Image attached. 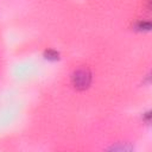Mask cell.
<instances>
[{
	"mask_svg": "<svg viewBox=\"0 0 152 152\" xmlns=\"http://www.w3.org/2000/svg\"><path fill=\"white\" fill-rule=\"evenodd\" d=\"M71 82L76 89L83 90V89L88 88L91 82V72L87 68L77 69L71 76Z\"/></svg>",
	"mask_w": 152,
	"mask_h": 152,
	"instance_id": "cell-1",
	"label": "cell"
},
{
	"mask_svg": "<svg viewBox=\"0 0 152 152\" xmlns=\"http://www.w3.org/2000/svg\"><path fill=\"white\" fill-rule=\"evenodd\" d=\"M58 52L57 51H55V50H48V51H45V58H48V59H52V61H56V59H58Z\"/></svg>",
	"mask_w": 152,
	"mask_h": 152,
	"instance_id": "cell-2",
	"label": "cell"
},
{
	"mask_svg": "<svg viewBox=\"0 0 152 152\" xmlns=\"http://www.w3.org/2000/svg\"><path fill=\"white\" fill-rule=\"evenodd\" d=\"M137 28L138 30H146V31H148L150 28H151V24H150V21H140V23H138V25H137Z\"/></svg>",
	"mask_w": 152,
	"mask_h": 152,
	"instance_id": "cell-3",
	"label": "cell"
}]
</instances>
